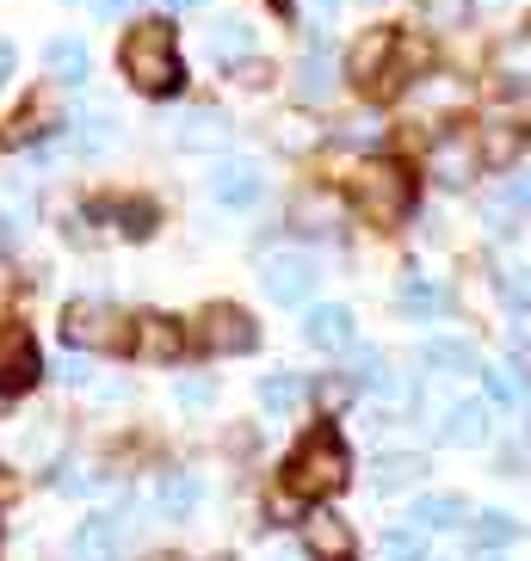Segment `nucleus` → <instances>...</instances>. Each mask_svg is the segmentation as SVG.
Returning <instances> with one entry per match:
<instances>
[{"label":"nucleus","mask_w":531,"mask_h":561,"mask_svg":"<svg viewBox=\"0 0 531 561\" xmlns=\"http://www.w3.org/2000/svg\"><path fill=\"white\" fill-rule=\"evenodd\" d=\"M13 62H19V56H13V44H0V87L13 81Z\"/></svg>","instance_id":"nucleus-42"},{"label":"nucleus","mask_w":531,"mask_h":561,"mask_svg":"<svg viewBox=\"0 0 531 561\" xmlns=\"http://www.w3.org/2000/svg\"><path fill=\"white\" fill-rule=\"evenodd\" d=\"M500 68H507V87H531V44H526V37H513V44H507Z\"/></svg>","instance_id":"nucleus-32"},{"label":"nucleus","mask_w":531,"mask_h":561,"mask_svg":"<svg viewBox=\"0 0 531 561\" xmlns=\"http://www.w3.org/2000/svg\"><path fill=\"white\" fill-rule=\"evenodd\" d=\"M260 284L272 302H309V290H316V260L309 253H272V260L260 265Z\"/></svg>","instance_id":"nucleus-9"},{"label":"nucleus","mask_w":531,"mask_h":561,"mask_svg":"<svg viewBox=\"0 0 531 561\" xmlns=\"http://www.w3.org/2000/svg\"><path fill=\"white\" fill-rule=\"evenodd\" d=\"M347 382L352 389H389V364H383L377 346H347Z\"/></svg>","instance_id":"nucleus-23"},{"label":"nucleus","mask_w":531,"mask_h":561,"mask_svg":"<svg viewBox=\"0 0 531 561\" xmlns=\"http://www.w3.org/2000/svg\"><path fill=\"white\" fill-rule=\"evenodd\" d=\"M0 537H7V530H0Z\"/></svg>","instance_id":"nucleus-48"},{"label":"nucleus","mask_w":531,"mask_h":561,"mask_svg":"<svg viewBox=\"0 0 531 561\" xmlns=\"http://www.w3.org/2000/svg\"><path fill=\"white\" fill-rule=\"evenodd\" d=\"M470 167H476V142H470V149L457 136H439V142H432V173H439V185H464Z\"/></svg>","instance_id":"nucleus-21"},{"label":"nucleus","mask_w":531,"mask_h":561,"mask_svg":"<svg viewBox=\"0 0 531 561\" xmlns=\"http://www.w3.org/2000/svg\"><path fill=\"white\" fill-rule=\"evenodd\" d=\"M112 117H105V112H93V117H81V124H75V149H81V154H105V149H112Z\"/></svg>","instance_id":"nucleus-31"},{"label":"nucleus","mask_w":531,"mask_h":561,"mask_svg":"<svg viewBox=\"0 0 531 561\" xmlns=\"http://www.w3.org/2000/svg\"><path fill=\"white\" fill-rule=\"evenodd\" d=\"M105 216H117V229L131 234V241H149V234H155V204H143V198L105 204Z\"/></svg>","instance_id":"nucleus-28"},{"label":"nucleus","mask_w":531,"mask_h":561,"mask_svg":"<svg viewBox=\"0 0 531 561\" xmlns=\"http://www.w3.org/2000/svg\"><path fill=\"white\" fill-rule=\"evenodd\" d=\"M260 401L284 420V413H291V408L303 401V382H297V377H284V370H279V377H260Z\"/></svg>","instance_id":"nucleus-30"},{"label":"nucleus","mask_w":531,"mask_h":561,"mask_svg":"<svg viewBox=\"0 0 531 561\" xmlns=\"http://www.w3.org/2000/svg\"><path fill=\"white\" fill-rule=\"evenodd\" d=\"M199 500H204V481L199 476H167L161 494H155V512L180 525V518H192V512H199Z\"/></svg>","instance_id":"nucleus-18"},{"label":"nucleus","mask_w":531,"mask_h":561,"mask_svg":"<svg viewBox=\"0 0 531 561\" xmlns=\"http://www.w3.org/2000/svg\"><path fill=\"white\" fill-rule=\"evenodd\" d=\"M488 408L482 401H457V408L445 413V426H439V438L445 445H457V450H476V445H488Z\"/></svg>","instance_id":"nucleus-16"},{"label":"nucleus","mask_w":531,"mask_h":561,"mask_svg":"<svg viewBox=\"0 0 531 561\" xmlns=\"http://www.w3.org/2000/svg\"><path fill=\"white\" fill-rule=\"evenodd\" d=\"M124 537H131V512H93V518H81L68 556H75V561H117Z\"/></svg>","instance_id":"nucleus-10"},{"label":"nucleus","mask_w":531,"mask_h":561,"mask_svg":"<svg viewBox=\"0 0 531 561\" xmlns=\"http://www.w3.org/2000/svg\"><path fill=\"white\" fill-rule=\"evenodd\" d=\"M377 561H420V537L415 530H389L377 543Z\"/></svg>","instance_id":"nucleus-33"},{"label":"nucleus","mask_w":531,"mask_h":561,"mask_svg":"<svg viewBox=\"0 0 531 561\" xmlns=\"http://www.w3.org/2000/svg\"><path fill=\"white\" fill-rule=\"evenodd\" d=\"M211 198L229 204V210H253V204L266 198V173L253 161H223L211 173Z\"/></svg>","instance_id":"nucleus-12"},{"label":"nucleus","mask_w":531,"mask_h":561,"mask_svg":"<svg viewBox=\"0 0 531 561\" xmlns=\"http://www.w3.org/2000/svg\"><path fill=\"white\" fill-rule=\"evenodd\" d=\"M117 68H124V81L136 93H149V100H167V93H180L185 87V62H180V37L167 19H143L131 25V37L117 44Z\"/></svg>","instance_id":"nucleus-1"},{"label":"nucleus","mask_w":531,"mask_h":561,"mask_svg":"<svg viewBox=\"0 0 531 561\" xmlns=\"http://www.w3.org/2000/svg\"><path fill=\"white\" fill-rule=\"evenodd\" d=\"M229 136H235V124L223 112H185V117H173V142H180V149H192V154L223 149Z\"/></svg>","instance_id":"nucleus-14"},{"label":"nucleus","mask_w":531,"mask_h":561,"mask_svg":"<svg viewBox=\"0 0 531 561\" xmlns=\"http://www.w3.org/2000/svg\"><path fill=\"white\" fill-rule=\"evenodd\" d=\"M303 340L316 352H347L352 346V309H340V302H321V309L303 314Z\"/></svg>","instance_id":"nucleus-15"},{"label":"nucleus","mask_w":531,"mask_h":561,"mask_svg":"<svg viewBox=\"0 0 531 561\" xmlns=\"http://www.w3.org/2000/svg\"><path fill=\"white\" fill-rule=\"evenodd\" d=\"M93 7H100V19H124L136 7V0H93Z\"/></svg>","instance_id":"nucleus-41"},{"label":"nucleus","mask_w":531,"mask_h":561,"mask_svg":"<svg viewBox=\"0 0 531 561\" xmlns=\"http://www.w3.org/2000/svg\"><path fill=\"white\" fill-rule=\"evenodd\" d=\"M297 93H303L309 105H321V100L334 93V68H328V56H321V50H309V62H303V81H297Z\"/></svg>","instance_id":"nucleus-29"},{"label":"nucleus","mask_w":531,"mask_h":561,"mask_svg":"<svg viewBox=\"0 0 531 561\" xmlns=\"http://www.w3.org/2000/svg\"><path fill=\"white\" fill-rule=\"evenodd\" d=\"M63 340L68 352H105V358H131V340H136V321L117 314L112 302H68L63 314Z\"/></svg>","instance_id":"nucleus-3"},{"label":"nucleus","mask_w":531,"mask_h":561,"mask_svg":"<svg viewBox=\"0 0 531 561\" xmlns=\"http://www.w3.org/2000/svg\"><path fill=\"white\" fill-rule=\"evenodd\" d=\"M13 494H19V481L7 476V469H0V500H13Z\"/></svg>","instance_id":"nucleus-43"},{"label":"nucleus","mask_w":531,"mask_h":561,"mask_svg":"<svg viewBox=\"0 0 531 561\" xmlns=\"http://www.w3.org/2000/svg\"><path fill=\"white\" fill-rule=\"evenodd\" d=\"M352 198H359V210H365L377 229H396L402 216L415 210V173L402 161H371L365 173H359V185H352Z\"/></svg>","instance_id":"nucleus-4"},{"label":"nucleus","mask_w":531,"mask_h":561,"mask_svg":"<svg viewBox=\"0 0 531 561\" xmlns=\"http://www.w3.org/2000/svg\"><path fill=\"white\" fill-rule=\"evenodd\" d=\"M420 476H427V457L389 450V457H377V469H371V488H377V494H402V488H415Z\"/></svg>","instance_id":"nucleus-17"},{"label":"nucleus","mask_w":531,"mask_h":561,"mask_svg":"<svg viewBox=\"0 0 531 561\" xmlns=\"http://www.w3.org/2000/svg\"><path fill=\"white\" fill-rule=\"evenodd\" d=\"M347 481H352V457L340 445V432H328V426H316L291 450V462H284V488L297 500H334Z\"/></svg>","instance_id":"nucleus-2"},{"label":"nucleus","mask_w":531,"mask_h":561,"mask_svg":"<svg viewBox=\"0 0 531 561\" xmlns=\"http://www.w3.org/2000/svg\"><path fill=\"white\" fill-rule=\"evenodd\" d=\"M199 346L216 352V358H241V352L260 346V321L248 309H235V302H211L199 314Z\"/></svg>","instance_id":"nucleus-5"},{"label":"nucleus","mask_w":531,"mask_h":561,"mask_svg":"<svg viewBox=\"0 0 531 561\" xmlns=\"http://www.w3.org/2000/svg\"><path fill=\"white\" fill-rule=\"evenodd\" d=\"M229 75H235L241 87H266V75H272V68H266L260 56H235V68H229Z\"/></svg>","instance_id":"nucleus-38"},{"label":"nucleus","mask_w":531,"mask_h":561,"mask_svg":"<svg viewBox=\"0 0 531 561\" xmlns=\"http://www.w3.org/2000/svg\"><path fill=\"white\" fill-rule=\"evenodd\" d=\"M402 50V37L389 32V25H377V32H365L359 44H352V56H347V75L365 93H396V81H402V68L389 62V56Z\"/></svg>","instance_id":"nucleus-6"},{"label":"nucleus","mask_w":531,"mask_h":561,"mask_svg":"<svg viewBox=\"0 0 531 561\" xmlns=\"http://www.w3.org/2000/svg\"><path fill=\"white\" fill-rule=\"evenodd\" d=\"M334 216H340V204H334L321 185H309V192H297V198H291V222H297V229H309V234H328Z\"/></svg>","instance_id":"nucleus-20"},{"label":"nucleus","mask_w":531,"mask_h":561,"mask_svg":"<svg viewBox=\"0 0 531 561\" xmlns=\"http://www.w3.org/2000/svg\"><path fill=\"white\" fill-rule=\"evenodd\" d=\"M253 50V32L241 25V19H216L211 25V56L216 62H235V56H248Z\"/></svg>","instance_id":"nucleus-27"},{"label":"nucleus","mask_w":531,"mask_h":561,"mask_svg":"<svg viewBox=\"0 0 531 561\" xmlns=\"http://www.w3.org/2000/svg\"><path fill=\"white\" fill-rule=\"evenodd\" d=\"M488 561H500V556H495V549H488Z\"/></svg>","instance_id":"nucleus-46"},{"label":"nucleus","mask_w":531,"mask_h":561,"mask_svg":"<svg viewBox=\"0 0 531 561\" xmlns=\"http://www.w3.org/2000/svg\"><path fill=\"white\" fill-rule=\"evenodd\" d=\"M316 401H321V408H347V401H352V382H347V377H321V382H316Z\"/></svg>","instance_id":"nucleus-37"},{"label":"nucleus","mask_w":531,"mask_h":561,"mask_svg":"<svg viewBox=\"0 0 531 561\" xmlns=\"http://www.w3.org/2000/svg\"><path fill=\"white\" fill-rule=\"evenodd\" d=\"M526 142H531V124H519V117H507V112L476 124V161L488 167V173H513Z\"/></svg>","instance_id":"nucleus-8"},{"label":"nucleus","mask_w":531,"mask_h":561,"mask_svg":"<svg viewBox=\"0 0 531 561\" xmlns=\"http://www.w3.org/2000/svg\"><path fill=\"white\" fill-rule=\"evenodd\" d=\"M279 561H297V556H279Z\"/></svg>","instance_id":"nucleus-47"},{"label":"nucleus","mask_w":531,"mask_h":561,"mask_svg":"<svg viewBox=\"0 0 531 561\" xmlns=\"http://www.w3.org/2000/svg\"><path fill=\"white\" fill-rule=\"evenodd\" d=\"M167 7H192V0H167Z\"/></svg>","instance_id":"nucleus-45"},{"label":"nucleus","mask_w":531,"mask_h":561,"mask_svg":"<svg viewBox=\"0 0 531 561\" xmlns=\"http://www.w3.org/2000/svg\"><path fill=\"white\" fill-rule=\"evenodd\" d=\"M185 346L180 321H167V314H136V340H131V358H149V364H173Z\"/></svg>","instance_id":"nucleus-13"},{"label":"nucleus","mask_w":531,"mask_h":561,"mask_svg":"<svg viewBox=\"0 0 531 561\" xmlns=\"http://www.w3.org/2000/svg\"><path fill=\"white\" fill-rule=\"evenodd\" d=\"M383 136V124L371 112H359V117H347V124H340V142H352V149H365V142H377Z\"/></svg>","instance_id":"nucleus-34"},{"label":"nucleus","mask_w":531,"mask_h":561,"mask_svg":"<svg viewBox=\"0 0 531 561\" xmlns=\"http://www.w3.org/2000/svg\"><path fill=\"white\" fill-rule=\"evenodd\" d=\"M513 216H519L513 198H495V204H488V234H513V229H519Z\"/></svg>","instance_id":"nucleus-36"},{"label":"nucleus","mask_w":531,"mask_h":561,"mask_svg":"<svg viewBox=\"0 0 531 561\" xmlns=\"http://www.w3.org/2000/svg\"><path fill=\"white\" fill-rule=\"evenodd\" d=\"M37 377H44V358H37L32 328L25 321H7L0 328V396H25Z\"/></svg>","instance_id":"nucleus-7"},{"label":"nucleus","mask_w":531,"mask_h":561,"mask_svg":"<svg viewBox=\"0 0 531 561\" xmlns=\"http://www.w3.org/2000/svg\"><path fill=\"white\" fill-rule=\"evenodd\" d=\"M173 396H180L185 408H211V401H216V382H211V377H185Z\"/></svg>","instance_id":"nucleus-35"},{"label":"nucleus","mask_w":531,"mask_h":561,"mask_svg":"<svg viewBox=\"0 0 531 561\" xmlns=\"http://www.w3.org/2000/svg\"><path fill=\"white\" fill-rule=\"evenodd\" d=\"M303 549L316 561H352L359 556V537H352V525L340 518V512L316 506L309 518H303Z\"/></svg>","instance_id":"nucleus-11"},{"label":"nucleus","mask_w":531,"mask_h":561,"mask_svg":"<svg viewBox=\"0 0 531 561\" xmlns=\"http://www.w3.org/2000/svg\"><path fill=\"white\" fill-rule=\"evenodd\" d=\"M519 537H526V525L513 512H482L476 518V549H513Z\"/></svg>","instance_id":"nucleus-26"},{"label":"nucleus","mask_w":531,"mask_h":561,"mask_svg":"<svg viewBox=\"0 0 531 561\" xmlns=\"http://www.w3.org/2000/svg\"><path fill=\"white\" fill-rule=\"evenodd\" d=\"M507 198H513L519 210H531V167H526V173H519L513 185H507Z\"/></svg>","instance_id":"nucleus-40"},{"label":"nucleus","mask_w":531,"mask_h":561,"mask_svg":"<svg viewBox=\"0 0 531 561\" xmlns=\"http://www.w3.org/2000/svg\"><path fill=\"white\" fill-rule=\"evenodd\" d=\"M488 377V396L495 401H519V377H507V370H482Z\"/></svg>","instance_id":"nucleus-39"},{"label":"nucleus","mask_w":531,"mask_h":561,"mask_svg":"<svg viewBox=\"0 0 531 561\" xmlns=\"http://www.w3.org/2000/svg\"><path fill=\"white\" fill-rule=\"evenodd\" d=\"M0 297H7V265H0Z\"/></svg>","instance_id":"nucleus-44"},{"label":"nucleus","mask_w":531,"mask_h":561,"mask_svg":"<svg viewBox=\"0 0 531 561\" xmlns=\"http://www.w3.org/2000/svg\"><path fill=\"white\" fill-rule=\"evenodd\" d=\"M445 309H451L445 284H427V278L402 284V314H408V321H432V314H445Z\"/></svg>","instance_id":"nucleus-22"},{"label":"nucleus","mask_w":531,"mask_h":561,"mask_svg":"<svg viewBox=\"0 0 531 561\" xmlns=\"http://www.w3.org/2000/svg\"><path fill=\"white\" fill-rule=\"evenodd\" d=\"M457 525H464V500H451V494L415 500V530H457Z\"/></svg>","instance_id":"nucleus-25"},{"label":"nucleus","mask_w":531,"mask_h":561,"mask_svg":"<svg viewBox=\"0 0 531 561\" xmlns=\"http://www.w3.org/2000/svg\"><path fill=\"white\" fill-rule=\"evenodd\" d=\"M87 68H93V62H87L81 37H56V44H50V75H56L63 87H81V81H87Z\"/></svg>","instance_id":"nucleus-24"},{"label":"nucleus","mask_w":531,"mask_h":561,"mask_svg":"<svg viewBox=\"0 0 531 561\" xmlns=\"http://www.w3.org/2000/svg\"><path fill=\"white\" fill-rule=\"evenodd\" d=\"M420 364H432L439 377H470V370H476V352H470L464 340H445V333H432L427 346H420Z\"/></svg>","instance_id":"nucleus-19"}]
</instances>
